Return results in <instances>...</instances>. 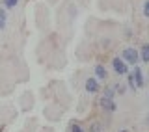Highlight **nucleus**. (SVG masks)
<instances>
[{
  "label": "nucleus",
  "instance_id": "nucleus-8",
  "mask_svg": "<svg viewBox=\"0 0 149 132\" xmlns=\"http://www.w3.org/2000/svg\"><path fill=\"white\" fill-rule=\"evenodd\" d=\"M6 22H8V13H6L4 8H0V30L6 28Z\"/></svg>",
  "mask_w": 149,
  "mask_h": 132
},
{
  "label": "nucleus",
  "instance_id": "nucleus-6",
  "mask_svg": "<svg viewBox=\"0 0 149 132\" xmlns=\"http://www.w3.org/2000/svg\"><path fill=\"white\" fill-rule=\"evenodd\" d=\"M95 76L99 80H106L108 78V71L102 67V65H95Z\"/></svg>",
  "mask_w": 149,
  "mask_h": 132
},
{
  "label": "nucleus",
  "instance_id": "nucleus-14",
  "mask_svg": "<svg viewBox=\"0 0 149 132\" xmlns=\"http://www.w3.org/2000/svg\"><path fill=\"white\" fill-rule=\"evenodd\" d=\"M71 132H84V129H82L80 125H73L71 126Z\"/></svg>",
  "mask_w": 149,
  "mask_h": 132
},
{
  "label": "nucleus",
  "instance_id": "nucleus-3",
  "mask_svg": "<svg viewBox=\"0 0 149 132\" xmlns=\"http://www.w3.org/2000/svg\"><path fill=\"white\" fill-rule=\"evenodd\" d=\"M130 74H132V80H134V84H136V89L138 88H143V73H142V69L134 67V71Z\"/></svg>",
  "mask_w": 149,
  "mask_h": 132
},
{
  "label": "nucleus",
  "instance_id": "nucleus-5",
  "mask_svg": "<svg viewBox=\"0 0 149 132\" xmlns=\"http://www.w3.org/2000/svg\"><path fill=\"white\" fill-rule=\"evenodd\" d=\"M99 89H101V88H99V80H97V78L90 76V78L86 80V91H88V93H97Z\"/></svg>",
  "mask_w": 149,
  "mask_h": 132
},
{
  "label": "nucleus",
  "instance_id": "nucleus-15",
  "mask_svg": "<svg viewBox=\"0 0 149 132\" xmlns=\"http://www.w3.org/2000/svg\"><path fill=\"white\" fill-rule=\"evenodd\" d=\"M119 132H127V130H119Z\"/></svg>",
  "mask_w": 149,
  "mask_h": 132
},
{
  "label": "nucleus",
  "instance_id": "nucleus-4",
  "mask_svg": "<svg viewBox=\"0 0 149 132\" xmlns=\"http://www.w3.org/2000/svg\"><path fill=\"white\" fill-rule=\"evenodd\" d=\"M101 108L104 112H116V102H114V99H108V97H102L101 99Z\"/></svg>",
  "mask_w": 149,
  "mask_h": 132
},
{
  "label": "nucleus",
  "instance_id": "nucleus-7",
  "mask_svg": "<svg viewBox=\"0 0 149 132\" xmlns=\"http://www.w3.org/2000/svg\"><path fill=\"white\" fill-rule=\"evenodd\" d=\"M140 60H142V62H146V63H149V43L142 45V50H140Z\"/></svg>",
  "mask_w": 149,
  "mask_h": 132
},
{
  "label": "nucleus",
  "instance_id": "nucleus-1",
  "mask_svg": "<svg viewBox=\"0 0 149 132\" xmlns=\"http://www.w3.org/2000/svg\"><path fill=\"white\" fill-rule=\"evenodd\" d=\"M121 58H123L127 63H130V65H136V63H138V60H140V54H138V50H136V49L129 47V49H125V50H123Z\"/></svg>",
  "mask_w": 149,
  "mask_h": 132
},
{
  "label": "nucleus",
  "instance_id": "nucleus-2",
  "mask_svg": "<svg viewBox=\"0 0 149 132\" xmlns=\"http://www.w3.org/2000/svg\"><path fill=\"white\" fill-rule=\"evenodd\" d=\"M112 67L118 74L121 76H125V74H129V67H127V62H125L123 58H114L112 60Z\"/></svg>",
  "mask_w": 149,
  "mask_h": 132
},
{
  "label": "nucleus",
  "instance_id": "nucleus-12",
  "mask_svg": "<svg viewBox=\"0 0 149 132\" xmlns=\"http://www.w3.org/2000/svg\"><path fill=\"white\" fill-rule=\"evenodd\" d=\"M114 91L119 93V95H123V93H125V86H123V84H116V86H114Z\"/></svg>",
  "mask_w": 149,
  "mask_h": 132
},
{
  "label": "nucleus",
  "instance_id": "nucleus-9",
  "mask_svg": "<svg viewBox=\"0 0 149 132\" xmlns=\"http://www.w3.org/2000/svg\"><path fill=\"white\" fill-rule=\"evenodd\" d=\"M2 2H4V8L6 9H11V8H15L19 4V0H2Z\"/></svg>",
  "mask_w": 149,
  "mask_h": 132
},
{
  "label": "nucleus",
  "instance_id": "nucleus-13",
  "mask_svg": "<svg viewBox=\"0 0 149 132\" xmlns=\"http://www.w3.org/2000/svg\"><path fill=\"white\" fill-rule=\"evenodd\" d=\"M143 17L149 19V0H147V2H143Z\"/></svg>",
  "mask_w": 149,
  "mask_h": 132
},
{
  "label": "nucleus",
  "instance_id": "nucleus-10",
  "mask_svg": "<svg viewBox=\"0 0 149 132\" xmlns=\"http://www.w3.org/2000/svg\"><path fill=\"white\" fill-rule=\"evenodd\" d=\"M90 132H104V126H102L101 123H93L90 126Z\"/></svg>",
  "mask_w": 149,
  "mask_h": 132
},
{
  "label": "nucleus",
  "instance_id": "nucleus-11",
  "mask_svg": "<svg viewBox=\"0 0 149 132\" xmlns=\"http://www.w3.org/2000/svg\"><path fill=\"white\" fill-rule=\"evenodd\" d=\"M114 95H116L114 88H106V89H104V95H102V97H108V99H114Z\"/></svg>",
  "mask_w": 149,
  "mask_h": 132
}]
</instances>
